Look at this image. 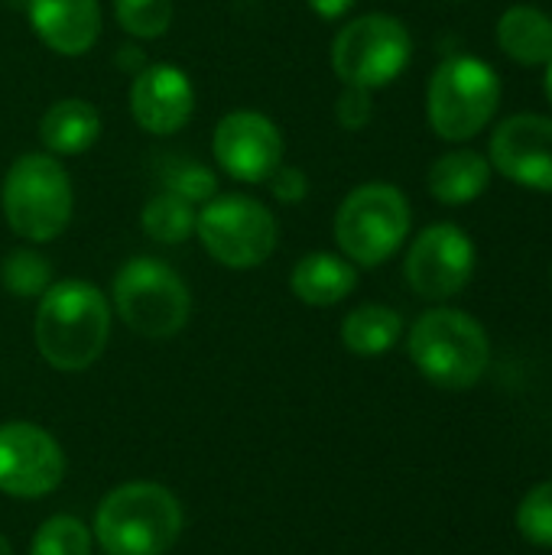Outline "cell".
<instances>
[{"mask_svg":"<svg viewBox=\"0 0 552 555\" xmlns=\"http://www.w3.org/2000/svg\"><path fill=\"white\" fill-rule=\"evenodd\" d=\"M111 302L91 280H55L36 306L33 338L42 361L62 374L98 364L111 341Z\"/></svg>","mask_w":552,"mask_h":555,"instance_id":"obj_1","label":"cell"},{"mask_svg":"<svg viewBox=\"0 0 552 555\" xmlns=\"http://www.w3.org/2000/svg\"><path fill=\"white\" fill-rule=\"evenodd\" d=\"M182 524V504L169 488L127 481L101 498L91 537L104 555H166L176 546Z\"/></svg>","mask_w":552,"mask_h":555,"instance_id":"obj_2","label":"cell"},{"mask_svg":"<svg viewBox=\"0 0 552 555\" xmlns=\"http://www.w3.org/2000/svg\"><path fill=\"white\" fill-rule=\"evenodd\" d=\"M0 211L7 228L26 244H49L62 237L75 215V185L59 156L23 153L0 182Z\"/></svg>","mask_w":552,"mask_h":555,"instance_id":"obj_3","label":"cell"},{"mask_svg":"<svg viewBox=\"0 0 552 555\" xmlns=\"http://www.w3.org/2000/svg\"><path fill=\"white\" fill-rule=\"evenodd\" d=\"M407 354L429 384L442 390H468L491 364V338L475 315L436 306L410 325Z\"/></svg>","mask_w":552,"mask_h":555,"instance_id":"obj_4","label":"cell"},{"mask_svg":"<svg viewBox=\"0 0 552 555\" xmlns=\"http://www.w3.org/2000/svg\"><path fill=\"white\" fill-rule=\"evenodd\" d=\"M413 208L394 182H361L335 208L332 237L355 267H384L410 237Z\"/></svg>","mask_w":552,"mask_h":555,"instance_id":"obj_5","label":"cell"},{"mask_svg":"<svg viewBox=\"0 0 552 555\" xmlns=\"http://www.w3.org/2000/svg\"><path fill=\"white\" fill-rule=\"evenodd\" d=\"M501 78L478 55H449L436 65L426 85L429 130L446 143L475 140L501 107Z\"/></svg>","mask_w":552,"mask_h":555,"instance_id":"obj_6","label":"cell"},{"mask_svg":"<svg viewBox=\"0 0 552 555\" xmlns=\"http://www.w3.org/2000/svg\"><path fill=\"white\" fill-rule=\"evenodd\" d=\"M111 309L140 338L166 341L189 325L192 293L176 267L143 254V257H130L114 273Z\"/></svg>","mask_w":552,"mask_h":555,"instance_id":"obj_7","label":"cell"},{"mask_svg":"<svg viewBox=\"0 0 552 555\" xmlns=\"http://www.w3.org/2000/svg\"><path fill=\"white\" fill-rule=\"evenodd\" d=\"M195 237L202 250L224 270H257L280 244L273 208L244 192H218L198 205Z\"/></svg>","mask_w":552,"mask_h":555,"instance_id":"obj_8","label":"cell"},{"mask_svg":"<svg viewBox=\"0 0 552 555\" xmlns=\"http://www.w3.org/2000/svg\"><path fill=\"white\" fill-rule=\"evenodd\" d=\"M413 59V36L394 13H361L348 20L329 46L332 72L342 85L381 91L394 85Z\"/></svg>","mask_w":552,"mask_h":555,"instance_id":"obj_9","label":"cell"},{"mask_svg":"<svg viewBox=\"0 0 552 555\" xmlns=\"http://www.w3.org/2000/svg\"><path fill=\"white\" fill-rule=\"evenodd\" d=\"M475 260V241L465 234V228L452 221H436L410 241L403 276L420 299L446 302L472 283Z\"/></svg>","mask_w":552,"mask_h":555,"instance_id":"obj_10","label":"cell"},{"mask_svg":"<svg viewBox=\"0 0 552 555\" xmlns=\"http://www.w3.org/2000/svg\"><path fill=\"white\" fill-rule=\"evenodd\" d=\"M215 166L244 185H264L286 163V140L273 117L254 107L228 111L211 130Z\"/></svg>","mask_w":552,"mask_h":555,"instance_id":"obj_11","label":"cell"},{"mask_svg":"<svg viewBox=\"0 0 552 555\" xmlns=\"http://www.w3.org/2000/svg\"><path fill=\"white\" fill-rule=\"evenodd\" d=\"M65 478V452L52 433L36 423L0 426V491L20 501L52 494Z\"/></svg>","mask_w":552,"mask_h":555,"instance_id":"obj_12","label":"cell"},{"mask_svg":"<svg viewBox=\"0 0 552 555\" xmlns=\"http://www.w3.org/2000/svg\"><path fill=\"white\" fill-rule=\"evenodd\" d=\"M488 163L504 179L530 192H552V117L511 114L488 143Z\"/></svg>","mask_w":552,"mask_h":555,"instance_id":"obj_13","label":"cell"},{"mask_svg":"<svg viewBox=\"0 0 552 555\" xmlns=\"http://www.w3.org/2000/svg\"><path fill=\"white\" fill-rule=\"evenodd\" d=\"M133 124L150 137H176L195 114V85L172 62H146L127 88Z\"/></svg>","mask_w":552,"mask_h":555,"instance_id":"obj_14","label":"cell"},{"mask_svg":"<svg viewBox=\"0 0 552 555\" xmlns=\"http://www.w3.org/2000/svg\"><path fill=\"white\" fill-rule=\"evenodd\" d=\"M26 20L49 52L81 59L101 39L104 10L101 0H26Z\"/></svg>","mask_w":552,"mask_h":555,"instance_id":"obj_15","label":"cell"},{"mask_svg":"<svg viewBox=\"0 0 552 555\" xmlns=\"http://www.w3.org/2000/svg\"><path fill=\"white\" fill-rule=\"evenodd\" d=\"M290 289L303 306L332 309L358 289V267L335 250H309L296 260Z\"/></svg>","mask_w":552,"mask_h":555,"instance_id":"obj_16","label":"cell"},{"mask_svg":"<svg viewBox=\"0 0 552 555\" xmlns=\"http://www.w3.org/2000/svg\"><path fill=\"white\" fill-rule=\"evenodd\" d=\"M104 120L88 98H59L39 117V143L49 156H81L101 140Z\"/></svg>","mask_w":552,"mask_h":555,"instance_id":"obj_17","label":"cell"},{"mask_svg":"<svg viewBox=\"0 0 552 555\" xmlns=\"http://www.w3.org/2000/svg\"><path fill=\"white\" fill-rule=\"evenodd\" d=\"M491 163L478 150H449L442 153L429 172L426 189L439 205H472L491 185Z\"/></svg>","mask_w":552,"mask_h":555,"instance_id":"obj_18","label":"cell"},{"mask_svg":"<svg viewBox=\"0 0 552 555\" xmlns=\"http://www.w3.org/2000/svg\"><path fill=\"white\" fill-rule=\"evenodd\" d=\"M498 46L501 52L527 68L550 65L552 62V16L540 7L514 3L498 20Z\"/></svg>","mask_w":552,"mask_h":555,"instance_id":"obj_19","label":"cell"},{"mask_svg":"<svg viewBox=\"0 0 552 555\" xmlns=\"http://www.w3.org/2000/svg\"><path fill=\"white\" fill-rule=\"evenodd\" d=\"M403 338V315L384 302H364L342 319V345L355 358H381Z\"/></svg>","mask_w":552,"mask_h":555,"instance_id":"obj_20","label":"cell"},{"mask_svg":"<svg viewBox=\"0 0 552 555\" xmlns=\"http://www.w3.org/2000/svg\"><path fill=\"white\" fill-rule=\"evenodd\" d=\"M195 218H198L195 205H189L185 198L159 189L156 195L146 198V205L140 211V228L153 244L179 247L189 237H195Z\"/></svg>","mask_w":552,"mask_h":555,"instance_id":"obj_21","label":"cell"},{"mask_svg":"<svg viewBox=\"0 0 552 555\" xmlns=\"http://www.w3.org/2000/svg\"><path fill=\"white\" fill-rule=\"evenodd\" d=\"M159 185L163 192H172L195 208L218 195L215 169L185 153H159Z\"/></svg>","mask_w":552,"mask_h":555,"instance_id":"obj_22","label":"cell"},{"mask_svg":"<svg viewBox=\"0 0 552 555\" xmlns=\"http://www.w3.org/2000/svg\"><path fill=\"white\" fill-rule=\"evenodd\" d=\"M0 283L16 299H39L55 283V270L49 257L36 250V244H26V247H13L0 260Z\"/></svg>","mask_w":552,"mask_h":555,"instance_id":"obj_23","label":"cell"},{"mask_svg":"<svg viewBox=\"0 0 552 555\" xmlns=\"http://www.w3.org/2000/svg\"><path fill=\"white\" fill-rule=\"evenodd\" d=\"M117 26L133 39H159L169 33L176 3L172 0H111Z\"/></svg>","mask_w":552,"mask_h":555,"instance_id":"obj_24","label":"cell"},{"mask_svg":"<svg viewBox=\"0 0 552 555\" xmlns=\"http://www.w3.org/2000/svg\"><path fill=\"white\" fill-rule=\"evenodd\" d=\"M91 530L68 514H55L33 533L29 555H91Z\"/></svg>","mask_w":552,"mask_h":555,"instance_id":"obj_25","label":"cell"},{"mask_svg":"<svg viewBox=\"0 0 552 555\" xmlns=\"http://www.w3.org/2000/svg\"><path fill=\"white\" fill-rule=\"evenodd\" d=\"M517 530L527 543L552 550V478L534 485L517 504Z\"/></svg>","mask_w":552,"mask_h":555,"instance_id":"obj_26","label":"cell"},{"mask_svg":"<svg viewBox=\"0 0 552 555\" xmlns=\"http://www.w3.org/2000/svg\"><path fill=\"white\" fill-rule=\"evenodd\" d=\"M374 91L368 88H351V85H342L338 98H335V120L342 130H364L371 120H374Z\"/></svg>","mask_w":552,"mask_h":555,"instance_id":"obj_27","label":"cell"},{"mask_svg":"<svg viewBox=\"0 0 552 555\" xmlns=\"http://www.w3.org/2000/svg\"><path fill=\"white\" fill-rule=\"evenodd\" d=\"M267 189L280 205H303L309 198V176L293 163H280L277 172L267 179Z\"/></svg>","mask_w":552,"mask_h":555,"instance_id":"obj_28","label":"cell"},{"mask_svg":"<svg viewBox=\"0 0 552 555\" xmlns=\"http://www.w3.org/2000/svg\"><path fill=\"white\" fill-rule=\"evenodd\" d=\"M355 3L358 0H306V7L319 16V20H342V16H348L351 10H355Z\"/></svg>","mask_w":552,"mask_h":555,"instance_id":"obj_29","label":"cell"},{"mask_svg":"<svg viewBox=\"0 0 552 555\" xmlns=\"http://www.w3.org/2000/svg\"><path fill=\"white\" fill-rule=\"evenodd\" d=\"M543 88H547V101L552 104V62L547 65V78H543Z\"/></svg>","mask_w":552,"mask_h":555,"instance_id":"obj_30","label":"cell"},{"mask_svg":"<svg viewBox=\"0 0 552 555\" xmlns=\"http://www.w3.org/2000/svg\"><path fill=\"white\" fill-rule=\"evenodd\" d=\"M0 555H13V550H10V543H7L3 537H0Z\"/></svg>","mask_w":552,"mask_h":555,"instance_id":"obj_31","label":"cell"},{"mask_svg":"<svg viewBox=\"0 0 552 555\" xmlns=\"http://www.w3.org/2000/svg\"><path fill=\"white\" fill-rule=\"evenodd\" d=\"M452 3H462V0H452Z\"/></svg>","mask_w":552,"mask_h":555,"instance_id":"obj_32","label":"cell"}]
</instances>
